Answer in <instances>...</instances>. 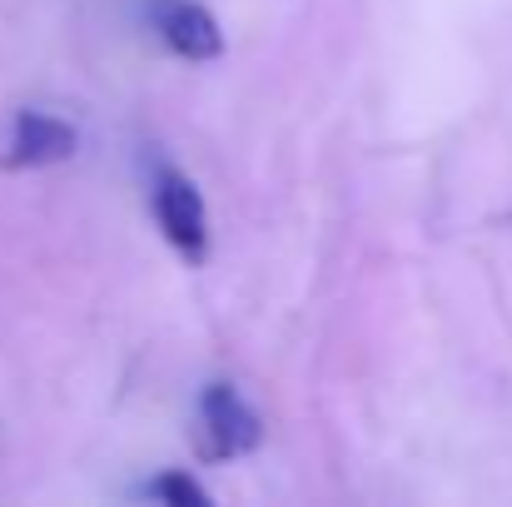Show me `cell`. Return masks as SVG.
I'll return each instance as SVG.
<instances>
[{
    "label": "cell",
    "mask_w": 512,
    "mask_h": 507,
    "mask_svg": "<svg viewBox=\"0 0 512 507\" xmlns=\"http://www.w3.org/2000/svg\"><path fill=\"white\" fill-rule=\"evenodd\" d=\"M150 204H155V219H160L165 239L189 264H204L209 259V214H204V199H199L194 179H184L179 169H160L155 189H150Z\"/></svg>",
    "instance_id": "1"
},
{
    "label": "cell",
    "mask_w": 512,
    "mask_h": 507,
    "mask_svg": "<svg viewBox=\"0 0 512 507\" xmlns=\"http://www.w3.org/2000/svg\"><path fill=\"white\" fill-rule=\"evenodd\" d=\"M145 498L170 503V507H209V493H204L199 478H189L184 468H170V473H160L155 483H145Z\"/></svg>",
    "instance_id": "5"
},
{
    "label": "cell",
    "mask_w": 512,
    "mask_h": 507,
    "mask_svg": "<svg viewBox=\"0 0 512 507\" xmlns=\"http://www.w3.org/2000/svg\"><path fill=\"white\" fill-rule=\"evenodd\" d=\"M150 25L179 60H219L224 30L199 0H150Z\"/></svg>",
    "instance_id": "3"
},
{
    "label": "cell",
    "mask_w": 512,
    "mask_h": 507,
    "mask_svg": "<svg viewBox=\"0 0 512 507\" xmlns=\"http://www.w3.org/2000/svg\"><path fill=\"white\" fill-rule=\"evenodd\" d=\"M199 433H204V458H239L264 443V418L229 383H209L199 393Z\"/></svg>",
    "instance_id": "2"
},
{
    "label": "cell",
    "mask_w": 512,
    "mask_h": 507,
    "mask_svg": "<svg viewBox=\"0 0 512 507\" xmlns=\"http://www.w3.org/2000/svg\"><path fill=\"white\" fill-rule=\"evenodd\" d=\"M75 145H80V135H75L65 120H55V115H45V110H20V115H15V130H10V145H5V155H0V165L5 169L65 165V160L75 155Z\"/></svg>",
    "instance_id": "4"
}]
</instances>
